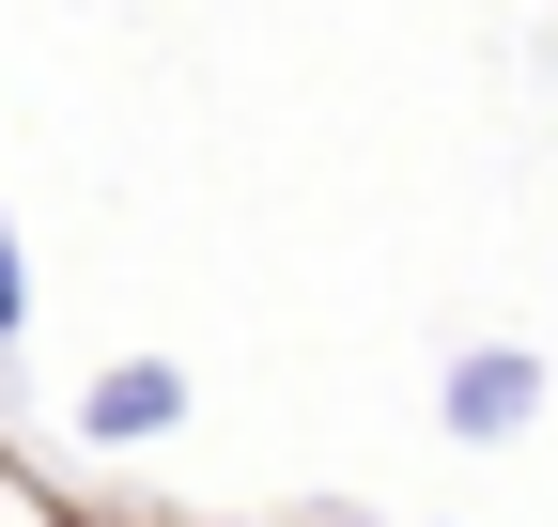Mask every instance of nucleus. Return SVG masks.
<instances>
[{
	"mask_svg": "<svg viewBox=\"0 0 558 527\" xmlns=\"http://www.w3.org/2000/svg\"><path fill=\"white\" fill-rule=\"evenodd\" d=\"M171 419H186V372H171V357L94 372V404H78V434H109V450H124V434H171Z\"/></svg>",
	"mask_w": 558,
	"mask_h": 527,
	"instance_id": "obj_2",
	"label": "nucleus"
},
{
	"mask_svg": "<svg viewBox=\"0 0 558 527\" xmlns=\"http://www.w3.org/2000/svg\"><path fill=\"white\" fill-rule=\"evenodd\" d=\"M543 404V357H512V342H481V357H450V434H512Z\"/></svg>",
	"mask_w": 558,
	"mask_h": 527,
	"instance_id": "obj_1",
	"label": "nucleus"
},
{
	"mask_svg": "<svg viewBox=\"0 0 558 527\" xmlns=\"http://www.w3.org/2000/svg\"><path fill=\"white\" fill-rule=\"evenodd\" d=\"M32 326V280H16V233H0V342Z\"/></svg>",
	"mask_w": 558,
	"mask_h": 527,
	"instance_id": "obj_3",
	"label": "nucleus"
}]
</instances>
